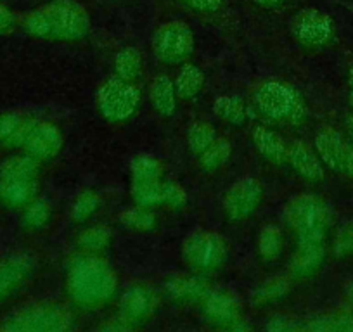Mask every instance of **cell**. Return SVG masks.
<instances>
[{
  "label": "cell",
  "instance_id": "cell-21",
  "mask_svg": "<svg viewBox=\"0 0 353 332\" xmlns=\"http://www.w3.org/2000/svg\"><path fill=\"white\" fill-rule=\"evenodd\" d=\"M251 138H253V144L256 147V151L265 159L277 163V165L288 161V144L283 138V135H279L277 132L258 125V127L253 128Z\"/></svg>",
  "mask_w": 353,
  "mask_h": 332
},
{
  "label": "cell",
  "instance_id": "cell-17",
  "mask_svg": "<svg viewBox=\"0 0 353 332\" xmlns=\"http://www.w3.org/2000/svg\"><path fill=\"white\" fill-rule=\"evenodd\" d=\"M346 144L348 142L341 137V134L329 127L322 128L317 137H315V151H317L321 161L325 166H329L332 172H339V174H341Z\"/></svg>",
  "mask_w": 353,
  "mask_h": 332
},
{
  "label": "cell",
  "instance_id": "cell-48",
  "mask_svg": "<svg viewBox=\"0 0 353 332\" xmlns=\"http://www.w3.org/2000/svg\"><path fill=\"white\" fill-rule=\"evenodd\" d=\"M345 293H346V296L350 298V300L353 301V280L350 284H346V287H345Z\"/></svg>",
  "mask_w": 353,
  "mask_h": 332
},
{
  "label": "cell",
  "instance_id": "cell-26",
  "mask_svg": "<svg viewBox=\"0 0 353 332\" xmlns=\"http://www.w3.org/2000/svg\"><path fill=\"white\" fill-rule=\"evenodd\" d=\"M142 71V56L135 47H125L114 57V74L125 81L134 83Z\"/></svg>",
  "mask_w": 353,
  "mask_h": 332
},
{
  "label": "cell",
  "instance_id": "cell-29",
  "mask_svg": "<svg viewBox=\"0 0 353 332\" xmlns=\"http://www.w3.org/2000/svg\"><path fill=\"white\" fill-rule=\"evenodd\" d=\"M258 255L263 260H276L279 258L284 247L283 230L277 225H265L258 234L256 240Z\"/></svg>",
  "mask_w": 353,
  "mask_h": 332
},
{
  "label": "cell",
  "instance_id": "cell-35",
  "mask_svg": "<svg viewBox=\"0 0 353 332\" xmlns=\"http://www.w3.org/2000/svg\"><path fill=\"white\" fill-rule=\"evenodd\" d=\"M308 331H353V317L348 313H329L322 317L310 318L308 324L303 325Z\"/></svg>",
  "mask_w": 353,
  "mask_h": 332
},
{
  "label": "cell",
  "instance_id": "cell-14",
  "mask_svg": "<svg viewBox=\"0 0 353 332\" xmlns=\"http://www.w3.org/2000/svg\"><path fill=\"white\" fill-rule=\"evenodd\" d=\"M35 260L28 253H11L0 258V303L30 277Z\"/></svg>",
  "mask_w": 353,
  "mask_h": 332
},
{
  "label": "cell",
  "instance_id": "cell-19",
  "mask_svg": "<svg viewBox=\"0 0 353 332\" xmlns=\"http://www.w3.org/2000/svg\"><path fill=\"white\" fill-rule=\"evenodd\" d=\"M37 178H2L0 180V203L11 208H25L37 198Z\"/></svg>",
  "mask_w": 353,
  "mask_h": 332
},
{
  "label": "cell",
  "instance_id": "cell-41",
  "mask_svg": "<svg viewBox=\"0 0 353 332\" xmlns=\"http://www.w3.org/2000/svg\"><path fill=\"white\" fill-rule=\"evenodd\" d=\"M185 4L191 9L201 12H213L216 9H220V6L223 4V0H184Z\"/></svg>",
  "mask_w": 353,
  "mask_h": 332
},
{
  "label": "cell",
  "instance_id": "cell-15",
  "mask_svg": "<svg viewBox=\"0 0 353 332\" xmlns=\"http://www.w3.org/2000/svg\"><path fill=\"white\" fill-rule=\"evenodd\" d=\"M288 161L291 168L307 180L321 182L324 178V166L321 158L305 142H293L288 145Z\"/></svg>",
  "mask_w": 353,
  "mask_h": 332
},
{
  "label": "cell",
  "instance_id": "cell-13",
  "mask_svg": "<svg viewBox=\"0 0 353 332\" xmlns=\"http://www.w3.org/2000/svg\"><path fill=\"white\" fill-rule=\"evenodd\" d=\"M61 147H63V134L56 125L49 123V121H37L28 138L23 144L26 154L39 161L56 158Z\"/></svg>",
  "mask_w": 353,
  "mask_h": 332
},
{
  "label": "cell",
  "instance_id": "cell-24",
  "mask_svg": "<svg viewBox=\"0 0 353 332\" xmlns=\"http://www.w3.org/2000/svg\"><path fill=\"white\" fill-rule=\"evenodd\" d=\"M173 85H175L176 97L184 101L194 99L205 87V73L196 64H185L181 73L176 74Z\"/></svg>",
  "mask_w": 353,
  "mask_h": 332
},
{
  "label": "cell",
  "instance_id": "cell-44",
  "mask_svg": "<svg viewBox=\"0 0 353 332\" xmlns=\"http://www.w3.org/2000/svg\"><path fill=\"white\" fill-rule=\"evenodd\" d=\"M101 329H103V331H128V329H134V327H132L128 322H125L121 317H117L111 322H108V324H104Z\"/></svg>",
  "mask_w": 353,
  "mask_h": 332
},
{
  "label": "cell",
  "instance_id": "cell-34",
  "mask_svg": "<svg viewBox=\"0 0 353 332\" xmlns=\"http://www.w3.org/2000/svg\"><path fill=\"white\" fill-rule=\"evenodd\" d=\"M101 206V198L97 192L90 191V189H85L80 194L77 196V199L71 205V220L77 223L85 222L87 218L94 215V213L99 209Z\"/></svg>",
  "mask_w": 353,
  "mask_h": 332
},
{
  "label": "cell",
  "instance_id": "cell-27",
  "mask_svg": "<svg viewBox=\"0 0 353 332\" xmlns=\"http://www.w3.org/2000/svg\"><path fill=\"white\" fill-rule=\"evenodd\" d=\"M132 184L135 182H152L163 178V165L151 154H139L130 161Z\"/></svg>",
  "mask_w": 353,
  "mask_h": 332
},
{
  "label": "cell",
  "instance_id": "cell-40",
  "mask_svg": "<svg viewBox=\"0 0 353 332\" xmlns=\"http://www.w3.org/2000/svg\"><path fill=\"white\" fill-rule=\"evenodd\" d=\"M265 329L274 332H286V331H298V329H303V325L291 317L276 315V317H272L269 322H267Z\"/></svg>",
  "mask_w": 353,
  "mask_h": 332
},
{
  "label": "cell",
  "instance_id": "cell-45",
  "mask_svg": "<svg viewBox=\"0 0 353 332\" xmlns=\"http://www.w3.org/2000/svg\"><path fill=\"white\" fill-rule=\"evenodd\" d=\"M253 2L261 8H277L283 0H253Z\"/></svg>",
  "mask_w": 353,
  "mask_h": 332
},
{
  "label": "cell",
  "instance_id": "cell-43",
  "mask_svg": "<svg viewBox=\"0 0 353 332\" xmlns=\"http://www.w3.org/2000/svg\"><path fill=\"white\" fill-rule=\"evenodd\" d=\"M341 174L352 175L353 177V144H346L345 156H343V165H341Z\"/></svg>",
  "mask_w": 353,
  "mask_h": 332
},
{
  "label": "cell",
  "instance_id": "cell-5",
  "mask_svg": "<svg viewBox=\"0 0 353 332\" xmlns=\"http://www.w3.org/2000/svg\"><path fill=\"white\" fill-rule=\"evenodd\" d=\"M141 92L132 81H125L113 74L101 83L96 92V104L99 113L108 121H125L137 111Z\"/></svg>",
  "mask_w": 353,
  "mask_h": 332
},
{
  "label": "cell",
  "instance_id": "cell-33",
  "mask_svg": "<svg viewBox=\"0 0 353 332\" xmlns=\"http://www.w3.org/2000/svg\"><path fill=\"white\" fill-rule=\"evenodd\" d=\"M216 138V132L213 125L208 121H194L188 132V145L189 151L194 156H199L213 141Z\"/></svg>",
  "mask_w": 353,
  "mask_h": 332
},
{
  "label": "cell",
  "instance_id": "cell-6",
  "mask_svg": "<svg viewBox=\"0 0 353 332\" xmlns=\"http://www.w3.org/2000/svg\"><path fill=\"white\" fill-rule=\"evenodd\" d=\"M254 103L263 116L274 121H298L303 118V101L298 92L281 81H265L254 94Z\"/></svg>",
  "mask_w": 353,
  "mask_h": 332
},
{
  "label": "cell",
  "instance_id": "cell-3",
  "mask_svg": "<svg viewBox=\"0 0 353 332\" xmlns=\"http://www.w3.org/2000/svg\"><path fill=\"white\" fill-rule=\"evenodd\" d=\"M284 218L296 232L298 242H324L325 230L331 225V211L314 194H300L284 206Z\"/></svg>",
  "mask_w": 353,
  "mask_h": 332
},
{
  "label": "cell",
  "instance_id": "cell-39",
  "mask_svg": "<svg viewBox=\"0 0 353 332\" xmlns=\"http://www.w3.org/2000/svg\"><path fill=\"white\" fill-rule=\"evenodd\" d=\"M332 253L338 258L353 255V220L339 230V234L334 239V244H332Z\"/></svg>",
  "mask_w": 353,
  "mask_h": 332
},
{
  "label": "cell",
  "instance_id": "cell-2",
  "mask_svg": "<svg viewBox=\"0 0 353 332\" xmlns=\"http://www.w3.org/2000/svg\"><path fill=\"white\" fill-rule=\"evenodd\" d=\"M26 32L37 39L74 42L90 32V16L74 0H54L30 12L23 23Z\"/></svg>",
  "mask_w": 353,
  "mask_h": 332
},
{
  "label": "cell",
  "instance_id": "cell-16",
  "mask_svg": "<svg viewBox=\"0 0 353 332\" xmlns=\"http://www.w3.org/2000/svg\"><path fill=\"white\" fill-rule=\"evenodd\" d=\"M325 258L324 242H298L296 251L291 258L290 272L296 279H305L317 272Z\"/></svg>",
  "mask_w": 353,
  "mask_h": 332
},
{
  "label": "cell",
  "instance_id": "cell-28",
  "mask_svg": "<svg viewBox=\"0 0 353 332\" xmlns=\"http://www.w3.org/2000/svg\"><path fill=\"white\" fill-rule=\"evenodd\" d=\"M213 113L230 125L241 127L246 121V106L237 96H220L213 103Z\"/></svg>",
  "mask_w": 353,
  "mask_h": 332
},
{
  "label": "cell",
  "instance_id": "cell-31",
  "mask_svg": "<svg viewBox=\"0 0 353 332\" xmlns=\"http://www.w3.org/2000/svg\"><path fill=\"white\" fill-rule=\"evenodd\" d=\"M77 244L85 253H99L111 244V230L104 225H94L81 230Z\"/></svg>",
  "mask_w": 353,
  "mask_h": 332
},
{
  "label": "cell",
  "instance_id": "cell-47",
  "mask_svg": "<svg viewBox=\"0 0 353 332\" xmlns=\"http://www.w3.org/2000/svg\"><path fill=\"white\" fill-rule=\"evenodd\" d=\"M348 83H350V101H352V104H353V66H352V70H350Z\"/></svg>",
  "mask_w": 353,
  "mask_h": 332
},
{
  "label": "cell",
  "instance_id": "cell-11",
  "mask_svg": "<svg viewBox=\"0 0 353 332\" xmlns=\"http://www.w3.org/2000/svg\"><path fill=\"white\" fill-rule=\"evenodd\" d=\"M293 33L303 45L317 47L324 45L332 39L334 25L325 12L308 8L303 9L294 19Z\"/></svg>",
  "mask_w": 353,
  "mask_h": 332
},
{
  "label": "cell",
  "instance_id": "cell-25",
  "mask_svg": "<svg viewBox=\"0 0 353 332\" xmlns=\"http://www.w3.org/2000/svg\"><path fill=\"white\" fill-rule=\"evenodd\" d=\"M230 154H232V144L227 138L216 137L201 154L199 158V165L205 172H215L220 170L227 161H229Z\"/></svg>",
  "mask_w": 353,
  "mask_h": 332
},
{
  "label": "cell",
  "instance_id": "cell-7",
  "mask_svg": "<svg viewBox=\"0 0 353 332\" xmlns=\"http://www.w3.org/2000/svg\"><path fill=\"white\" fill-rule=\"evenodd\" d=\"M182 258L191 269L212 272L225 262L227 244L220 234L212 230H194L182 242Z\"/></svg>",
  "mask_w": 353,
  "mask_h": 332
},
{
  "label": "cell",
  "instance_id": "cell-36",
  "mask_svg": "<svg viewBox=\"0 0 353 332\" xmlns=\"http://www.w3.org/2000/svg\"><path fill=\"white\" fill-rule=\"evenodd\" d=\"M50 215H52V206L49 205V201L35 198L30 205L25 206L23 225L28 229H42L49 222Z\"/></svg>",
  "mask_w": 353,
  "mask_h": 332
},
{
  "label": "cell",
  "instance_id": "cell-30",
  "mask_svg": "<svg viewBox=\"0 0 353 332\" xmlns=\"http://www.w3.org/2000/svg\"><path fill=\"white\" fill-rule=\"evenodd\" d=\"M132 199L137 206L154 208L163 205V178L152 182H135L132 184Z\"/></svg>",
  "mask_w": 353,
  "mask_h": 332
},
{
  "label": "cell",
  "instance_id": "cell-23",
  "mask_svg": "<svg viewBox=\"0 0 353 332\" xmlns=\"http://www.w3.org/2000/svg\"><path fill=\"white\" fill-rule=\"evenodd\" d=\"M40 170L39 159L30 154H16L0 163V180L2 178H37Z\"/></svg>",
  "mask_w": 353,
  "mask_h": 332
},
{
  "label": "cell",
  "instance_id": "cell-9",
  "mask_svg": "<svg viewBox=\"0 0 353 332\" xmlns=\"http://www.w3.org/2000/svg\"><path fill=\"white\" fill-rule=\"evenodd\" d=\"M261 199H263V187L260 182L253 177H244L230 185V189L223 196L222 206L227 218L239 222L256 211Z\"/></svg>",
  "mask_w": 353,
  "mask_h": 332
},
{
  "label": "cell",
  "instance_id": "cell-10",
  "mask_svg": "<svg viewBox=\"0 0 353 332\" xmlns=\"http://www.w3.org/2000/svg\"><path fill=\"white\" fill-rule=\"evenodd\" d=\"M158 308V294L148 284H132L120 300V317L135 327L154 315Z\"/></svg>",
  "mask_w": 353,
  "mask_h": 332
},
{
  "label": "cell",
  "instance_id": "cell-46",
  "mask_svg": "<svg viewBox=\"0 0 353 332\" xmlns=\"http://www.w3.org/2000/svg\"><path fill=\"white\" fill-rule=\"evenodd\" d=\"M345 127H346V132H348L350 141H352V144H353V116L346 118V120H345Z\"/></svg>",
  "mask_w": 353,
  "mask_h": 332
},
{
  "label": "cell",
  "instance_id": "cell-42",
  "mask_svg": "<svg viewBox=\"0 0 353 332\" xmlns=\"http://www.w3.org/2000/svg\"><path fill=\"white\" fill-rule=\"evenodd\" d=\"M16 25V16L14 12L9 11L8 8L0 6V33H6L9 30L14 28Z\"/></svg>",
  "mask_w": 353,
  "mask_h": 332
},
{
  "label": "cell",
  "instance_id": "cell-32",
  "mask_svg": "<svg viewBox=\"0 0 353 332\" xmlns=\"http://www.w3.org/2000/svg\"><path fill=\"white\" fill-rule=\"evenodd\" d=\"M291 289V282L288 277L284 276H277L272 277V279L265 280L260 287L253 293L251 296V301L254 304H263V303H269V301L274 300H279V298L286 296Z\"/></svg>",
  "mask_w": 353,
  "mask_h": 332
},
{
  "label": "cell",
  "instance_id": "cell-1",
  "mask_svg": "<svg viewBox=\"0 0 353 332\" xmlns=\"http://www.w3.org/2000/svg\"><path fill=\"white\" fill-rule=\"evenodd\" d=\"M114 270L96 253H83L70 260L66 267V291L71 300L83 308L101 307L117 293Z\"/></svg>",
  "mask_w": 353,
  "mask_h": 332
},
{
  "label": "cell",
  "instance_id": "cell-37",
  "mask_svg": "<svg viewBox=\"0 0 353 332\" xmlns=\"http://www.w3.org/2000/svg\"><path fill=\"white\" fill-rule=\"evenodd\" d=\"M120 222L134 230H149L156 225V216L151 211V208L135 205L134 208H128L125 211H121Z\"/></svg>",
  "mask_w": 353,
  "mask_h": 332
},
{
  "label": "cell",
  "instance_id": "cell-18",
  "mask_svg": "<svg viewBox=\"0 0 353 332\" xmlns=\"http://www.w3.org/2000/svg\"><path fill=\"white\" fill-rule=\"evenodd\" d=\"M210 291L212 287L206 280L189 273H175L165 282V293L179 301H203Z\"/></svg>",
  "mask_w": 353,
  "mask_h": 332
},
{
  "label": "cell",
  "instance_id": "cell-22",
  "mask_svg": "<svg viewBox=\"0 0 353 332\" xmlns=\"http://www.w3.org/2000/svg\"><path fill=\"white\" fill-rule=\"evenodd\" d=\"M151 104L161 116H173L176 111V92L173 81L166 74H159L152 80L149 90Z\"/></svg>",
  "mask_w": 353,
  "mask_h": 332
},
{
  "label": "cell",
  "instance_id": "cell-8",
  "mask_svg": "<svg viewBox=\"0 0 353 332\" xmlns=\"http://www.w3.org/2000/svg\"><path fill=\"white\" fill-rule=\"evenodd\" d=\"M194 33L184 21H166L152 37V49L159 61L181 64L194 52Z\"/></svg>",
  "mask_w": 353,
  "mask_h": 332
},
{
  "label": "cell",
  "instance_id": "cell-4",
  "mask_svg": "<svg viewBox=\"0 0 353 332\" xmlns=\"http://www.w3.org/2000/svg\"><path fill=\"white\" fill-rule=\"evenodd\" d=\"M74 324L70 308L57 303H33L12 311L0 324L8 332H64Z\"/></svg>",
  "mask_w": 353,
  "mask_h": 332
},
{
  "label": "cell",
  "instance_id": "cell-20",
  "mask_svg": "<svg viewBox=\"0 0 353 332\" xmlns=\"http://www.w3.org/2000/svg\"><path fill=\"white\" fill-rule=\"evenodd\" d=\"M37 120L21 113L0 114V144L11 147H23Z\"/></svg>",
  "mask_w": 353,
  "mask_h": 332
},
{
  "label": "cell",
  "instance_id": "cell-12",
  "mask_svg": "<svg viewBox=\"0 0 353 332\" xmlns=\"http://www.w3.org/2000/svg\"><path fill=\"white\" fill-rule=\"evenodd\" d=\"M203 313L210 324L232 329L241 320V301L232 291L212 289L203 298Z\"/></svg>",
  "mask_w": 353,
  "mask_h": 332
},
{
  "label": "cell",
  "instance_id": "cell-38",
  "mask_svg": "<svg viewBox=\"0 0 353 332\" xmlns=\"http://www.w3.org/2000/svg\"><path fill=\"white\" fill-rule=\"evenodd\" d=\"M188 203V192L181 184L170 180H163V205L172 208H182Z\"/></svg>",
  "mask_w": 353,
  "mask_h": 332
}]
</instances>
